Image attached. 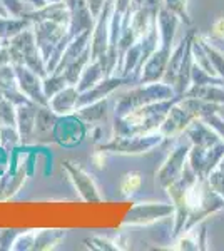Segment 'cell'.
<instances>
[{"label":"cell","mask_w":224,"mask_h":251,"mask_svg":"<svg viewBox=\"0 0 224 251\" xmlns=\"http://www.w3.org/2000/svg\"><path fill=\"white\" fill-rule=\"evenodd\" d=\"M0 17H12L9 14V10L5 9V5H3V2L0 0Z\"/></svg>","instance_id":"f546056e"},{"label":"cell","mask_w":224,"mask_h":251,"mask_svg":"<svg viewBox=\"0 0 224 251\" xmlns=\"http://www.w3.org/2000/svg\"><path fill=\"white\" fill-rule=\"evenodd\" d=\"M17 234H19L17 231H10V229L0 231V250H10L12 243H14Z\"/></svg>","instance_id":"cb8c5ba5"},{"label":"cell","mask_w":224,"mask_h":251,"mask_svg":"<svg viewBox=\"0 0 224 251\" xmlns=\"http://www.w3.org/2000/svg\"><path fill=\"white\" fill-rule=\"evenodd\" d=\"M35 236H37V231L19 233L17 236H15L14 243H12V248H10V250H14V251H20V250H34Z\"/></svg>","instance_id":"7402d4cb"},{"label":"cell","mask_w":224,"mask_h":251,"mask_svg":"<svg viewBox=\"0 0 224 251\" xmlns=\"http://www.w3.org/2000/svg\"><path fill=\"white\" fill-rule=\"evenodd\" d=\"M19 141H20V134L17 131V126L0 124V146L5 151H12Z\"/></svg>","instance_id":"ac0fdd59"},{"label":"cell","mask_w":224,"mask_h":251,"mask_svg":"<svg viewBox=\"0 0 224 251\" xmlns=\"http://www.w3.org/2000/svg\"><path fill=\"white\" fill-rule=\"evenodd\" d=\"M174 213V204L166 203H136L125 214L122 226H148L164 220Z\"/></svg>","instance_id":"3957f363"},{"label":"cell","mask_w":224,"mask_h":251,"mask_svg":"<svg viewBox=\"0 0 224 251\" xmlns=\"http://www.w3.org/2000/svg\"><path fill=\"white\" fill-rule=\"evenodd\" d=\"M84 245L91 250H100V251H116L119 250V245H117L116 240H109V238L104 236H92L87 238L84 241Z\"/></svg>","instance_id":"44dd1931"},{"label":"cell","mask_w":224,"mask_h":251,"mask_svg":"<svg viewBox=\"0 0 224 251\" xmlns=\"http://www.w3.org/2000/svg\"><path fill=\"white\" fill-rule=\"evenodd\" d=\"M66 236V231H60V229H44L39 231L35 236V245L34 250H50L55 245H59V241Z\"/></svg>","instance_id":"e0dca14e"},{"label":"cell","mask_w":224,"mask_h":251,"mask_svg":"<svg viewBox=\"0 0 224 251\" xmlns=\"http://www.w3.org/2000/svg\"><path fill=\"white\" fill-rule=\"evenodd\" d=\"M25 3H30L34 9H42V7H46L47 5V0H24Z\"/></svg>","instance_id":"f1b7e54d"},{"label":"cell","mask_w":224,"mask_h":251,"mask_svg":"<svg viewBox=\"0 0 224 251\" xmlns=\"http://www.w3.org/2000/svg\"><path fill=\"white\" fill-rule=\"evenodd\" d=\"M131 2L132 0H114V12L125 15L127 10L131 9Z\"/></svg>","instance_id":"484cf974"},{"label":"cell","mask_w":224,"mask_h":251,"mask_svg":"<svg viewBox=\"0 0 224 251\" xmlns=\"http://www.w3.org/2000/svg\"><path fill=\"white\" fill-rule=\"evenodd\" d=\"M114 10V0H107L104 9L97 15L96 24L92 29L91 39V60L104 57L109 50V25H111V15Z\"/></svg>","instance_id":"52a82bcc"},{"label":"cell","mask_w":224,"mask_h":251,"mask_svg":"<svg viewBox=\"0 0 224 251\" xmlns=\"http://www.w3.org/2000/svg\"><path fill=\"white\" fill-rule=\"evenodd\" d=\"M124 82H125V79L121 77V75H119V77H117V75H109V77L102 79L100 82H97L94 87L87 89V91H84V92H79L75 109L89 106V104L97 102V100H100V99H105V97L111 96L112 92L116 91L119 86H122Z\"/></svg>","instance_id":"8fae6325"},{"label":"cell","mask_w":224,"mask_h":251,"mask_svg":"<svg viewBox=\"0 0 224 251\" xmlns=\"http://www.w3.org/2000/svg\"><path fill=\"white\" fill-rule=\"evenodd\" d=\"M174 97V87L166 82H149L141 84V87L134 89V91L127 92L117 100L116 104V117L124 116L131 109L146 106V104H152L157 100H166Z\"/></svg>","instance_id":"6da1fadb"},{"label":"cell","mask_w":224,"mask_h":251,"mask_svg":"<svg viewBox=\"0 0 224 251\" xmlns=\"http://www.w3.org/2000/svg\"><path fill=\"white\" fill-rule=\"evenodd\" d=\"M166 137L159 131L146 132V134H131V136L114 134L109 143L99 144V149L117 152V154H142V152L152 151Z\"/></svg>","instance_id":"7a4b0ae2"},{"label":"cell","mask_w":224,"mask_h":251,"mask_svg":"<svg viewBox=\"0 0 224 251\" xmlns=\"http://www.w3.org/2000/svg\"><path fill=\"white\" fill-rule=\"evenodd\" d=\"M62 168L66 169L74 188L77 189L79 196L82 198V201H85V203H99V201H102L92 176L85 171L82 166L74 163V161H64Z\"/></svg>","instance_id":"ba28073f"},{"label":"cell","mask_w":224,"mask_h":251,"mask_svg":"<svg viewBox=\"0 0 224 251\" xmlns=\"http://www.w3.org/2000/svg\"><path fill=\"white\" fill-rule=\"evenodd\" d=\"M7 40H3V39H0V46H3V44H5Z\"/></svg>","instance_id":"4dcf8cb0"},{"label":"cell","mask_w":224,"mask_h":251,"mask_svg":"<svg viewBox=\"0 0 224 251\" xmlns=\"http://www.w3.org/2000/svg\"><path fill=\"white\" fill-rule=\"evenodd\" d=\"M211 34L218 39H224V19H219L214 22L213 29H211Z\"/></svg>","instance_id":"83f0119b"},{"label":"cell","mask_w":224,"mask_h":251,"mask_svg":"<svg viewBox=\"0 0 224 251\" xmlns=\"http://www.w3.org/2000/svg\"><path fill=\"white\" fill-rule=\"evenodd\" d=\"M12 66H14L19 91L39 106H49V99L46 97V92H44V79L30 67H27L25 64H12Z\"/></svg>","instance_id":"5b68a950"},{"label":"cell","mask_w":224,"mask_h":251,"mask_svg":"<svg viewBox=\"0 0 224 251\" xmlns=\"http://www.w3.org/2000/svg\"><path fill=\"white\" fill-rule=\"evenodd\" d=\"M42 84H44V92H46L47 99H50L52 96H55L59 91H62L64 87L69 86V82L62 74H49L47 77H44Z\"/></svg>","instance_id":"d6986e66"},{"label":"cell","mask_w":224,"mask_h":251,"mask_svg":"<svg viewBox=\"0 0 224 251\" xmlns=\"http://www.w3.org/2000/svg\"><path fill=\"white\" fill-rule=\"evenodd\" d=\"M77 97H79L77 87L67 86L49 99V107L59 116L72 114V111H75V106H77Z\"/></svg>","instance_id":"5bb4252c"},{"label":"cell","mask_w":224,"mask_h":251,"mask_svg":"<svg viewBox=\"0 0 224 251\" xmlns=\"http://www.w3.org/2000/svg\"><path fill=\"white\" fill-rule=\"evenodd\" d=\"M75 116L80 117L87 124L102 123V121H105V117H107V97L97 100V102L89 104V106L75 109Z\"/></svg>","instance_id":"9a60e30c"},{"label":"cell","mask_w":224,"mask_h":251,"mask_svg":"<svg viewBox=\"0 0 224 251\" xmlns=\"http://www.w3.org/2000/svg\"><path fill=\"white\" fill-rule=\"evenodd\" d=\"M92 163L96 164L97 169H104V166H105V151H102V149H97V151L92 154Z\"/></svg>","instance_id":"4316f807"},{"label":"cell","mask_w":224,"mask_h":251,"mask_svg":"<svg viewBox=\"0 0 224 251\" xmlns=\"http://www.w3.org/2000/svg\"><path fill=\"white\" fill-rule=\"evenodd\" d=\"M67 25L54 20H40V22H34V34H35V42L44 57V62H47L50 54L54 52L57 44L64 39V35L67 34Z\"/></svg>","instance_id":"277c9868"},{"label":"cell","mask_w":224,"mask_h":251,"mask_svg":"<svg viewBox=\"0 0 224 251\" xmlns=\"http://www.w3.org/2000/svg\"><path fill=\"white\" fill-rule=\"evenodd\" d=\"M105 77H109V75H107V69H105V55H104V57L91 60V62L85 66V69L79 77V82L75 84V87L79 92H84V91H87V89L94 87L97 82H100V80Z\"/></svg>","instance_id":"4fadbf2b"},{"label":"cell","mask_w":224,"mask_h":251,"mask_svg":"<svg viewBox=\"0 0 224 251\" xmlns=\"http://www.w3.org/2000/svg\"><path fill=\"white\" fill-rule=\"evenodd\" d=\"M196 116H198V112L189 106V102H187L184 97H181V99H179L177 102H174L173 107L169 109L166 119L159 126V132H161L166 139L176 136L179 132L184 131Z\"/></svg>","instance_id":"8992f818"},{"label":"cell","mask_w":224,"mask_h":251,"mask_svg":"<svg viewBox=\"0 0 224 251\" xmlns=\"http://www.w3.org/2000/svg\"><path fill=\"white\" fill-rule=\"evenodd\" d=\"M166 9L177 15L181 20H184L186 24H191V19L187 15V0H162Z\"/></svg>","instance_id":"603a6c76"},{"label":"cell","mask_w":224,"mask_h":251,"mask_svg":"<svg viewBox=\"0 0 224 251\" xmlns=\"http://www.w3.org/2000/svg\"><path fill=\"white\" fill-rule=\"evenodd\" d=\"M189 152V148L184 144H181L179 148L174 149L173 152L169 154L168 159L164 161V164L161 166V169L156 174V179L157 183L162 186V188H168L177 181L179 177L182 176L186 169V156Z\"/></svg>","instance_id":"9c48e42d"},{"label":"cell","mask_w":224,"mask_h":251,"mask_svg":"<svg viewBox=\"0 0 224 251\" xmlns=\"http://www.w3.org/2000/svg\"><path fill=\"white\" fill-rule=\"evenodd\" d=\"M28 25L30 20L25 17H0V39L10 40Z\"/></svg>","instance_id":"2e32d148"},{"label":"cell","mask_w":224,"mask_h":251,"mask_svg":"<svg viewBox=\"0 0 224 251\" xmlns=\"http://www.w3.org/2000/svg\"><path fill=\"white\" fill-rule=\"evenodd\" d=\"M142 184V174L139 171H131L122 176L121 181V193L122 196H132Z\"/></svg>","instance_id":"ffe728a7"},{"label":"cell","mask_w":224,"mask_h":251,"mask_svg":"<svg viewBox=\"0 0 224 251\" xmlns=\"http://www.w3.org/2000/svg\"><path fill=\"white\" fill-rule=\"evenodd\" d=\"M105 2H107V0H87L89 10H91V14H92L94 19H97V15L102 12Z\"/></svg>","instance_id":"d4e9b609"},{"label":"cell","mask_w":224,"mask_h":251,"mask_svg":"<svg viewBox=\"0 0 224 251\" xmlns=\"http://www.w3.org/2000/svg\"><path fill=\"white\" fill-rule=\"evenodd\" d=\"M37 111L39 104H35L34 100H27V102L15 106V126H17V131L22 143H27L30 139V136L34 134Z\"/></svg>","instance_id":"7c38bea8"},{"label":"cell","mask_w":224,"mask_h":251,"mask_svg":"<svg viewBox=\"0 0 224 251\" xmlns=\"http://www.w3.org/2000/svg\"><path fill=\"white\" fill-rule=\"evenodd\" d=\"M85 136L84 121L75 114H66L60 116L57 121L54 131H52V137L57 143L64 146H74L80 143V139Z\"/></svg>","instance_id":"30bf717a"}]
</instances>
